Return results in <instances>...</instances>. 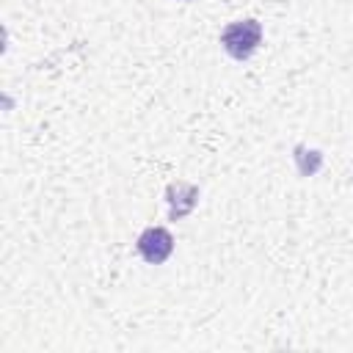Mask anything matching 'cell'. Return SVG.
Returning a JSON list of instances; mask_svg holds the SVG:
<instances>
[{
    "label": "cell",
    "mask_w": 353,
    "mask_h": 353,
    "mask_svg": "<svg viewBox=\"0 0 353 353\" xmlns=\"http://www.w3.org/2000/svg\"><path fill=\"white\" fill-rule=\"evenodd\" d=\"M262 41V25L256 19H240L223 28L221 44L234 61H248Z\"/></svg>",
    "instance_id": "obj_1"
},
{
    "label": "cell",
    "mask_w": 353,
    "mask_h": 353,
    "mask_svg": "<svg viewBox=\"0 0 353 353\" xmlns=\"http://www.w3.org/2000/svg\"><path fill=\"white\" fill-rule=\"evenodd\" d=\"M135 248H138V254H141L149 265H163V262L171 256V251H174V237H171V232L163 229V226H149V229L141 232Z\"/></svg>",
    "instance_id": "obj_2"
}]
</instances>
